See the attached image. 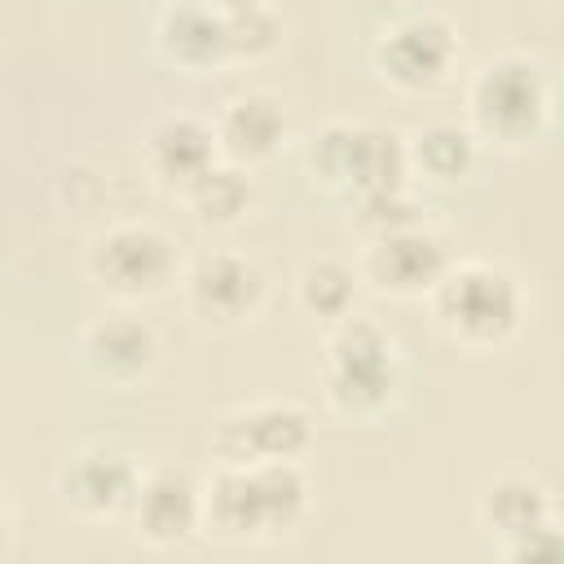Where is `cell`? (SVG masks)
Instances as JSON below:
<instances>
[{
    "label": "cell",
    "instance_id": "1",
    "mask_svg": "<svg viewBox=\"0 0 564 564\" xmlns=\"http://www.w3.org/2000/svg\"><path fill=\"white\" fill-rule=\"evenodd\" d=\"M555 115V79L529 53L489 57L467 88V128L498 150L538 145Z\"/></svg>",
    "mask_w": 564,
    "mask_h": 564
},
{
    "label": "cell",
    "instance_id": "2",
    "mask_svg": "<svg viewBox=\"0 0 564 564\" xmlns=\"http://www.w3.org/2000/svg\"><path fill=\"white\" fill-rule=\"evenodd\" d=\"M401 379H405L401 352L383 322H375L357 308L348 317L330 322V339H326V357H322V388L339 419L370 423V419L388 414L401 392Z\"/></svg>",
    "mask_w": 564,
    "mask_h": 564
},
{
    "label": "cell",
    "instance_id": "3",
    "mask_svg": "<svg viewBox=\"0 0 564 564\" xmlns=\"http://www.w3.org/2000/svg\"><path fill=\"white\" fill-rule=\"evenodd\" d=\"M427 300L441 335L476 352H494L511 344L524 322L520 278L489 260H463V264L454 260L441 273V282L427 291Z\"/></svg>",
    "mask_w": 564,
    "mask_h": 564
},
{
    "label": "cell",
    "instance_id": "4",
    "mask_svg": "<svg viewBox=\"0 0 564 564\" xmlns=\"http://www.w3.org/2000/svg\"><path fill=\"white\" fill-rule=\"evenodd\" d=\"M304 163L326 189H335L344 198L383 189V185H410L405 137L388 123L330 119L308 137Z\"/></svg>",
    "mask_w": 564,
    "mask_h": 564
},
{
    "label": "cell",
    "instance_id": "5",
    "mask_svg": "<svg viewBox=\"0 0 564 564\" xmlns=\"http://www.w3.org/2000/svg\"><path fill=\"white\" fill-rule=\"evenodd\" d=\"M88 278L115 300H154L181 278V256L163 229L123 220L88 242Z\"/></svg>",
    "mask_w": 564,
    "mask_h": 564
},
{
    "label": "cell",
    "instance_id": "6",
    "mask_svg": "<svg viewBox=\"0 0 564 564\" xmlns=\"http://www.w3.org/2000/svg\"><path fill=\"white\" fill-rule=\"evenodd\" d=\"M370 62H375V70L392 88H401V93H427L458 62L454 22L441 18V13H427V9L397 13V18H388L379 26V35L370 44Z\"/></svg>",
    "mask_w": 564,
    "mask_h": 564
},
{
    "label": "cell",
    "instance_id": "7",
    "mask_svg": "<svg viewBox=\"0 0 564 564\" xmlns=\"http://www.w3.org/2000/svg\"><path fill=\"white\" fill-rule=\"evenodd\" d=\"M308 445H313V419L295 401H256L220 414L212 427V454L220 467L304 458Z\"/></svg>",
    "mask_w": 564,
    "mask_h": 564
},
{
    "label": "cell",
    "instance_id": "8",
    "mask_svg": "<svg viewBox=\"0 0 564 564\" xmlns=\"http://www.w3.org/2000/svg\"><path fill=\"white\" fill-rule=\"evenodd\" d=\"M449 264H454L449 238L436 234L427 220H419V225L366 238L361 260H357V278L379 295L419 300L441 282V273Z\"/></svg>",
    "mask_w": 564,
    "mask_h": 564
},
{
    "label": "cell",
    "instance_id": "9",
    "mask_svg": "<svg viewBox=\"0 0 564 564\" xmlns=\"http://www.w3.org/2000/svg\"><path fill=\"white\" fill-rule=\"evenodd\" d=\"M181 291H185V308L203 326L234 330V326L251 322L264 308L269 278L242 251H203L181 273Z\"/></svg>",
    "mask_w": 564,
    "mask_h": 564
},
{
    "label": "cell",
    "instance_id": "10",
    "mask_svg": "<svg viewBox=\"0 0 564 564\" xmlns=\"http://www.w3.org/2000/svg\"><path fill=\"white\" fill-rule=\"evenodd\" d=\"M141 463L115 441H88L57 467V498L79 520H115L132 507Z\"/></svg>",
    "mask_w": 564,
    "mask_h": 564
},
{
    "label": "cell",
    "instance_id": "11",
    "mask_svg": "<svg viewBox=\"0 0 564 564\" xmlns=\"http://www.w3.org/2000/svg\"><path fill=\"white\" fill-rule=\"evenodd\" d=\"M132 533L154 546H181L194 533H203V485L185 467H154L141 471V485L132 494Z\"/></svg>",
    "mask_w": 564,
    "mask_h": 564
},
{
    "label": "cell",
    "instance_id": "12",
    "mask_svg": "<svg viewBox=\"0 0 564 564\" xmlns=\"http://www.w3.org/2000/svg\"><path fill=\"white\" fill-rule=\"evenodd\" d=\"M79 361L101 388H137L159 366V335L141 317L110 313L79 335Z\"/></svg>",
    "mask_w": 564,
    "mask_h": 564
},
{
    "label": "cell",
    "instance_id": "13",
    "mask_svg": "<svg viewBox=\"0 0 564 564\" xmlns=\"http://www.w3.org/2000/svg\"><path fill=\"white\" fill-rule=\"evenodd\" d=\"M291 132L286 106L273 93H238L220 106V115L212 119V137H216V154L242 167L269 163L282 141Z\"/></svg>",
    "mask_w": 564,
    "mask_h": 564
},
{
    "label": "cell",
    "instance_id": "14",
    "mask_svg": "<svg viewBox=\"0 0 564 564\" xmlns=\"http://www.w3.org/2000/svg\"><path fill=\"white\" fill-rule=\"evenodd\" d=\"M476 516H480V529L494 538V546H498L502 555H507L516 542H524L529 533L555 529L551 489H546L538 476H529V471H502V476H494V480L480 489Z\"/></svg>",
    "mask_w": 564,
    "mask_h": 564
},
{
    "label": "cell",
    "instance_id": "15",
    "mask_svg": "<svg viewBox=\"0 0 564 564\" xmlns=\"http://www.w3.org/2000/svg\"><path fill=\"white\" fill-rule=\"evenodd\" d=\"M141 159H145V172L163 185V189H185L198 172H207L220 154H216V137H212V123L198 119V115H159L145 137H141Z\"/></svg>",
    "mask_w": 564,
    "mask_h": 564
},
{
    "label": "cell",
    "instance_id": "16",
    "mask_svg": "<svg viewBox=\"0 0 564 564\" xmlns=\"http://www.w3.org/2000/svg\"><path fill=\"white\" fill-rule=\"evenodd\" d=\"M154 44L172 66L194 70V75L229 62L225 18L207 0H167L154 22Z\"/></svg>",
    "mask_w": 564,
    "mask_h": 564
},
{
    "label": "cell",
    "instance_id": "17",
    "mask_svg": "<svg viewBox=\"0 0 564 564\" xmlns=\"http://www.w3.org/2000/svg\"><path fill=\"white\" fill-rule=\"evenodd\" d=\"M203 533L216 542H269L251 467H216L203 485Z\"/></svg>",
    "mask_w": 564,
    "mask_h": 564
},
{
    "label": "cell",
    "instance_id": "18",
    "mask_svg": "<svg viewBox=\"0 0 564 564\" xmlns=\"http://www.w3.org/2000/svg\"><path fill=\"white\" fill-rule=\"evenodd\" d=\"M405 159H410V176L454 185L476 172L480 141L467 123H423L419 132L405 137Z\"/></svg>",
    "mask_w": 564,
    "mask_h": 564
},
{
    "label": "cell",
    "instance_id": "19",
    "mask_svg": "<svg viewBox=\"0 0 564 564\" xmlns=\"http://www.w3.org/2000/svg\"><path fill=\"white\" fill-rule=\"evenodd\" d=\"M181 194H185V203H189V212H194L198 225H207V229H229V225H238V220L251 212V203H256V181H251V167L229 163V159H216V163H212L207 172H198Z\"/></svg>",
    "mask_w": 564,
    "mask_h": 564
},
{
    "label": "cell",
    "instance_id": "20",
    "mask_svg": "<svg viewBox=\"0 0 564 564\" xmlns=\"http://www.w3.org/2000/svg\"><path fill=\"white\" fill-rule=\"evenodd\" d=\"M357 291H361V278L348 260L339 256H313L300 264L295 273V300L308 317L317 322H339L357 308Z\"/></svg>",
    "mask_w": 564,
    "mask_h": 564
},
{
    "label": "cell",
    "instance_id": "21",
    "mask_svg": "<svg viewBox=\"0 0 564 564\" xmlns=\"http://www.w3.org/2000/svg\"><path fill=\"white\" fill-rule=\"evenodd\" d=\"M352 225L375 238V234H392V229H405V225H419L423 220V203L414 198L410 185H383V189H366V194H352Z\"/></svg>",
    "mask_w": 564,
    "mask_h": 564
},
{
    "label": "cell",
    "instance_id": "22",
    "mask_svg": "<svg viewBox=\"0 0 564 564\" xmlns=\"http://www.w3.org/2000/svg\"><path fill=\"white\" fill-rule=\"evenodd\" d=\"M225 44H229V62H260L269 53H278L282 44V18L273 4L247 9L225 18Z\"/></svg>",
    "mask_w": 564,
    "mask_h": 564
},
{
    "label": "cell",
    "instance_id": "23",
    "mask_svg": "<svg viewBox=\"0 0 564 564\" xmlns=\"http://www.w3.org/2000/svg\"><path fill=\"white\" fill-rule=\"evenodd\" d=\"M220 18H234V13H247V9H260V4H269V0H207Z\"/></svg>",
    "mask_w": 564,
    "mask_h": 564
},
{
    "label": "cell",
    "instance_id": "24",
    "mask_svg": "<svg viewBox=\"0 0 564 564\" xmlns=\"http://www.w3.org/2000/svg\"><path fill=\"white\" fill-rule=\"evenodd\" d=\"M9 524H13V516H9V498H4V489H0V551H4V542H9Z\"/></svg>",
    "mask_w": 564,
    "mask_h": 564
}]
</instances>
